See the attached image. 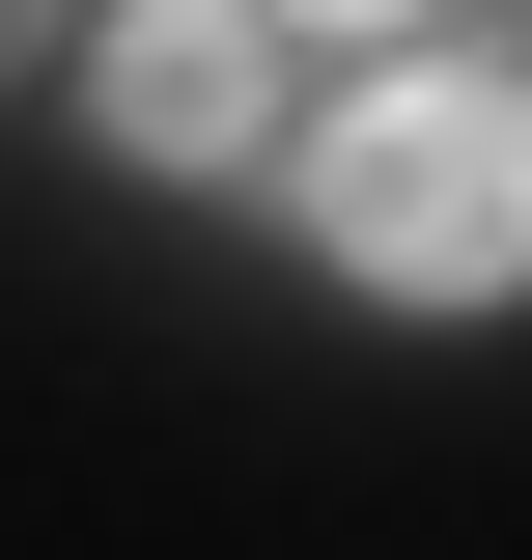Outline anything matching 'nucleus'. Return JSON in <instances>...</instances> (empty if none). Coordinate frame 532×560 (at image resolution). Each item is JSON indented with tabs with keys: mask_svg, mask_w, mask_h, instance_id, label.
<instances>
[{
	"mask_svg": "<svg viewBox=\"0 0 532 560\" xmlns=\"http://www.w3.org/2000/svg\"><path fill=\"white\" fill-rule=\"evenodd\" d=\"M309 224H336L365 308H505L532 280V84H476V57L365 84V113L309 140Z\"/></svg>",
	"mask_w": 532,
	"mask_h": 560,
	"instance_id": "obj_1",
	"label": "nucleus"
},
{
	"mask_svg": "<svg viewBox=\"0 0 532 560\" xmlns=\"http://www.w3.org/2000/svg\"><path fill=\"white\" fill-rule=\"evenodd\" d=\"M84 113H113V168H253L280 140V28L253 0H140L113 57H84Z\"/></svg>",
	"mask_w": 532,
	"mask_h": 560,
	"instance_id": "obj_2",
	"label": "nucleus"
},
{
	"mask_svg": "<svg viewBox=\"0 0 532 560\" xmlns=\"http://www.w3.org/2000/svg\"><path fill=\"white\" fill-rule=\"evenodd\" d=\"M28 57H57V0H0V84H28Z\"/></svg>",
	"mask_w": 532,
	"mask_h": 560,
	"instance_id": "obj_3",
	"label": "nucleus"
}]
</instances>
